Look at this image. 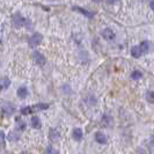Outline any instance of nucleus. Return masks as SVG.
<instances>
[{
    "mask_svg": "<svg viewBox=\"0 0 154 154\" xmlns=\"http://www.w3.org/2000/svg\"><path fill=\"white\" fill-rule=\"evenodd\" d=\"M13 23L15 27H22V26H26L27 24V20L26 17H23L20 13H15L13 15Z\"/></svg>",
    "mask_w": 154,
    "mask_h": 154,
    "instance_id": "1",
    "label": "nucleus"
},
{
    "mask_svg": "<svg viewBox=\"0 0 154 154\" xmlns=\"http://www.w3.org/2000/svg\"><path fill=\"white\" fill-rule=\"evenodd\" d=\"M14 111H15V108L11 103H4L2 107H1V114H2V116H12L14 114Z\"/></svg>",
    "mask_w": 154,
    "mask_h": 154,
    "instance_id": "2",
    "label": "nucleus"
},
{
    "mask_svg": "<svg viewBox=\"0 0 154 154\" xmlns=\"http://www.w3.org/2000/svg\"><path fill=\"white\" fill-rule=\"evenodd\" d=\"M32 58H34L35 63H36L37 65H39V66H43L46 62L45 57L41 54V52H38V51H35V52L32 54Z\"/></svg>",
    "mask_w": 154,
    "mask_h": 154,
    "instance_id": "3",
    "label": "nucleus"
},
{
    "mask_svg": "<svg viewBox=\"0 0 154 154\" xmlns=\"http://www.w3.org/2000/svg\"><path fill=\"white\" fill-rule=\"evenodd\" d=\"M42 41H43V36L39 32H36V34H34L30 37L29 43H30L31 46H36V45H39L42 43Z\"/></svg>",
    "mask_w": 154,
    "mask_h": 154,
    "instance_id": "4",
    "label": "nucleus"
},
{
    "mask_svg": "<svg viewBox=\"0 0 154 154\" xmlns=\"http://www.w3.org/2000/svg\"><path fill=\"white\" fill-rule=\"evenodd\" d=\"M102 36H103V38L106 39V41H112V39H115V32L112 31V29H110V28H107V29H104V30L102 31Z\"/></svg>",
    "mask_w": 154,
    "mask_h": 154,
    "instance_id": "5",
    "label": "nucleus"
},
{
    "mask_svg": "<svg viewBox=\"0 0 154 154\" xmlns=\"http://www.w3.org/2000/svg\"><path fill=\"white\" fill-rule=\"evenodd\" d=\"M95 140H96L99 144H101V145H104V144L108 143L107 136H106L104 133H102V132H96V133H95Z\"/></svg>",
    "mask_w": 154,
    "mask_h": 154,
    "instance_id": "6",
    "label": "nucleus"
},
{
    "mask_svg": "<svg viewBox=\"0 0 154 154\" xmlns=\"http://www.w3.org/2000/svg\"><path fill=\"white\" fill-rule=\"evenodd\" d=\"M131 54L134 57V58H139L141 54H143V51L140 49V45H136L131 48Z\"/></svg>",
    "mask_w": 154,
    "mask_h": 154,
    "instance_id": "7",
    "label": "nucleus"
},
{
    "mask_svg": "<svg viewBox=\"0 0 154 154\" xmlns=\"http://www.w3.org/2000/svg\"><path fill=\"white\" fill-rule=\"evenodd\" d=\"M16 95H17V97H20V99H26V97L28 96V89H27L26 87H20V88L17 89V92H16Z\"/></svg>",
    "mask_w": 154,
    "mask_h": 154,
    "instance_id": "8",
    "label": "nucleus"
},
{
    "mask_svg": "<svg viewBox=\"0 0 154 154\" xmlns=\"http://www.w3.org/2000/svg\"><path fill=\"white\" fill-rule=\"evenodd\" d=\"M110 124H112V118L108 115H104L103 118H102V121H101V125L102 126H106V128H109Z\"/></svg>",
    "mask_w": 154,
    "mask_h": 154,
    "instance_id": "9",
    "label": "nucleus"
},
{
    "mask_svg": "<svg viewBox=\"0 0 154 154\" xmlns=\"http://www.w3.org/2000/svg\"><path fill=\"white\" fill-rule=\"evenodd\" d=\"M82 130L81 129H79V128H75L73 132H72V136H73V138L75 139V140H80V139L82 138Z\"/></svg>",
    "mask_w": 154,
    "mask_h": 154,
    "instance_id": "10",
    "label": "nucleus"
},
{
    "mask_svg": "<svg viewBox=\"0 0 154 154\" xmlns=\"http://www.w3.org/2000/svg\"><path fill=\"white\" fill-rule=\"evenodd\" d=\"M9 85H11V80H9L7 77H4L2 79H1V86H0L1 91L7 89L8 87H9Z\"/></svg>",
    "mask_w": 154,
    "mask_h": 154,
    "instance_id": "11",
    "label": "nucleus"
},
{
    "mask_svg": "<svg viewBox=\"0 0 154 154\" xmlns=\"http://www.w3.org/2000/svg\"><path fill=\"white\" fill-rule=\"evenodd\" d=\"M73 9H74V11H78V12H80V13L84 14L86 17H92V16L94 15V13H92V12H88V11H86V9H84V8L77 7V6L73 7Z\"/></svg>",
    "mask_w": 154,
    "mask_h": 154,
    "instance_id": "12",
    "label": "nucleus"
},
{
    "mask_svg": "<svg viewBox=\"0 0 154 154\" xmlns=\"http://www.w3.org/2000/svg\"><path fill=\"white\" fill-rule=\"evenodd\" d=\"M31 126H32L34 129H39V128H41V121H39L38 117L34 116V117L31 118Z\"/></svg>",
    "mask_w": 154,
    "mask_h": 154,
    "instance_id": "13",
    "label": "nucleus"
},
{
    "mask_svg": "<svg viewBox=\"0 0 154 154\" xmlns=\"http://www.w3.org/2000/svg\"><path fill=\"white\" fill-rule=\"evenodd\" d=\"M49 137L51 138V140H57L59 138V132L57 131L56 129H50V132H49Z\"/></svg>",
    "mask_w": 154,
    "mask_h": 154,
    "instance_id": "14",
    "label": "nucleus"
},
{
    "mask_svg": "<svg viewBox=\"0 0 154 154\" xmlns=\"http://www.w3.org/2000/svg\"><path fill=\"white\" fill-rule=\"evenodd\" d=\"M140 49H141L143 54H146L147 51H148V49H149V43H148L147 41H143V42L140 43Z\"/></svg>",
    "mask_w": 154,
    "mask_h": 154,
    "instance_id": "15",
    "label": "nucleus"
},
{
    "mask_svg": "<svg viewBox=\"0 0 154 154\" xmlns=\"http://www.w3.org/2000/svg\"><path fill=\"white\" fill-rule=\"evenodd\" d=\"M35 110H34V107H23L21 109V112H22V115H29L31 112H34Z\"/></svg>",
    "mask_w": 154,
    "mask_h": 154,
    "instance_id": "16",
    "label": "nucleus"
},
{
    "mask_svg": "<svg viewBox=\"0 0 154 154\" xmlns=\"http://www.w3.org/2000/svg\"><path fill=\"white\" fill-rule=\"evenodd\" d=\"M48 108H49V104H46V103H38V104L34 106V110L35 111L36 110H45Z\"/></svg>",
    "mask_w": 154,
    "mask_h": 154,
    "instance_id": "17",
    "label": "nucleus"
},
{
    "mask_svg": "<svg viewBox=\"0 0 154 154\" xmlns=\"http://www.w3.org/2000/svg\"><path fill=\"white\" fill-rule=\"evenodd\" d=\"M146 100L149 103H154V92L153 91H148L146 94Z\"/></svg>",
    "mask_w": 154,
    "mask_h": 154,
    "instance_id": "18",
    "label": "nucleus"
},
{
    "mask_svg": "<svg viewBox=\"0 0 154 154\" xmlns=\"http://www.w3.org/2000/svg\"><path fill=\"white\" fill-rule=\"evenodd\" d=\"M141 72L140 71H133L131 73V78L133 79V80H138V79H140L141 78Z\"/></svg>",
    "mask_w": 154,
    "mask_h": 154,
    "instance_id": "19",
    "label": "nucleus"
},
{
    "mask_svg": "<svg viewBox=\"0 0 154 154\" xmlns=\"http://www.w3.org/2000/svg\"><path fill=\"white\" fill-rule=\"evenodd\" d=\"M16 124H19V130H21V131L26 128V123L21 121V118H16Z\"/></svg>",
    "mask_w": 154,
    "mask_h": 154,
    "instance_id": "20",
    "label": "nucleus"
},
{
    "mask_svg": "<svg viewBox=\"0 0 154 154\" xmlns=\"http://www.w3.org/2000/svg\"><path fill=\"white\" fill-rule=\"evenodd\" d=\"M0 137H1V138H0V140H1V148L4 149V148H5V146H6V145H5V138H6L5 132L1 131V133H0Z\"/></svg>",
    "mask_w": 154,
    "mask_h": 154,
    "instance_id": "21",
    "label": "nucleus"
},
{
    "mask_svg": "<svg viewBox=\"0 0 154 154\" xmlns=\"http://www.w3.org/2000/svg\"><path fill=\"white\" fill-rule=\"evenodd\" d=\"M50 152H56V151H54V149H52V148H51V146L49 147V148H48V149H46V153H50Z\"/></svg>",
    "mask_w": 154,
    "mask_h": 154,
    "instance_id": "22",
    "label": "nucleus"
},
{
    "mask_svg": "<svg viewBox=\"0 0 154 154\" xmlns=\"http://www.w3.org/2000/svg\"><path fill=\"white\" fill-rule=\"evenodd\" d=\"M149 7H151L154 11V0H153V1H151V4H149Z\"/></svg>",
    "mask_w": 154,
    "mask_h": 154,
    "instance_id": "23",
    "label": "nucleus"
},
{
    "mask_svg": "<svg viewBox=\"0 0 154 154\" xmlns=\"http://www.w3.org/2000/svg\"><path fill=\"white\" fill-rule=\"evenodd\" d=\"M116 1H118V0H107L108 4H114V2H116Z\"/></svg>",
    "mask_w": 154,
    "mask_h": 154,
    "instance_id": "24",
    "label": "nucleus"
},
{
    "mask_svg": "<svg viewBox=\"0 0 154 154\" xmlns=\"http://www.w3.org/2000/svg\"><path fill=\"white\" fill-rule=\"evenodd\" d=\"M93 1H94V2H100L101 0H93Z\"/></svg>",
    "mask_w": 154,
    "mask_h": 154,
    "instance_id": "25",
    "label": "nucleus"
}]
</instances>
